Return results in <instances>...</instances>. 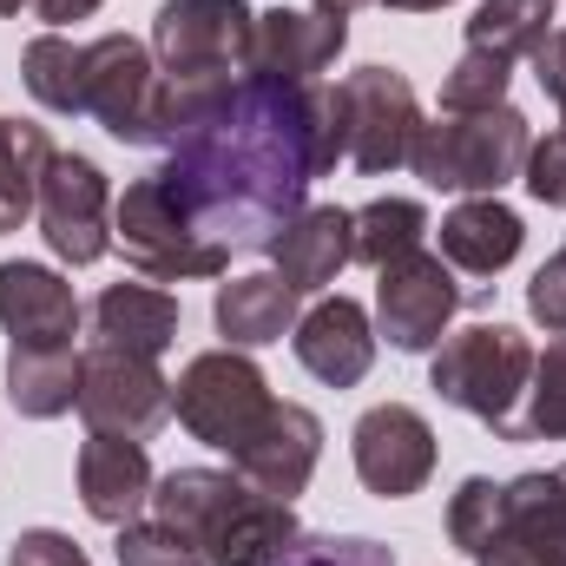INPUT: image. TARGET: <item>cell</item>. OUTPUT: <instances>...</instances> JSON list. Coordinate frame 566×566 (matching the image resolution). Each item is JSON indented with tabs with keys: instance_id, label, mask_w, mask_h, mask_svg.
Wrapping results in <instances>:
<instances>
[{
	"instance_id": "1",
	"label": "cell",
	"mask_w": 566,
	"mask_h": 566,
	"mask_svg": "<svg viewBox=\"0 0 566 566\" xmlns=\"http://www.w3.org/2000/svg\"><path fill=\"white\" fill-rule=\"evenodd\" d=\"M343 158V93L310 80L283 86L244 73L191 133L165 145L158 178L178 191L191 224L224 251H271L303 211L310 178H329Z\"/></svg>"
},
{
	"instance_id": "2",
	"label": "cell",
	"mask_w": 566,
	"mask_h": 566,
	"mask_svg": "<svg viewBox=\"0 0 566 566\" xmlns=\"http://www.w3.org/2000/svg\"><path fill=\"white\" fill-rule=\"evenodd\" d=\"M151 521H165L205 566H277L303 541L296 507L258 494L238 468H171L151 488Z\"/></svg>"
},
{
	"instance_id": "3",
	"label": "cell",
	"mask_w": 566,
	"mask_h": 566,
	"mask_svg": "<svg viewBox=\"0 0 566 566\" xmlns=\"http://www.w3.org/2000/svg\"><path fill=\"white\" fill-rule=\"evenodd\" d=\"M448 541L474 566H566V461L554 474H468L448 501Z\"/></svg>"
},
{
	"instance_id": "4",
	"label": "cell",
	"mask_w": 566,
	"mask_h": 566,
	"mask_svg": "<svg viewBox=\"0 0 566 566\" xmlns=\"http://www.w3.org/2000/svg\"><path fill=\"white\" fill-rule=\"evenodd\" d=\"M428 382L448 409H461L481 428H494L501 441H514L527 382H534V343L514 323H474V329H461L434 349Z\"/></svg>"
},
{
	"instance_id": "5",
	"label": "cell",
	"mask_w": 566,
	"mask_h": 566,
	"mask_svg": "<svg viewBox=\"0 0 566 566\" xmlns=\"http://www.w3.org/2000/svg\"><path fill=\"white\" fill-rule=\"evenodd\" d=\"M527 151H534L527 119L514 106H494V113H441V119H422V133L409 145V165L434 191L494 198L507 178H521Z\"/></svg>"
},
{
	"instance_id": "6",
	"label": "cell",
	"mask_w": 566,
	"mask_h": 566,
	"mask_svg": "<svg viewBox=\"0 0 566 566\" xmlns=\"http://www.w3.org/2000/svg\"><path fill=\"white\" fill-rule=\"evenodd\" d=\"M113 244H119L126 264L151 283L224 277V264H231V251L191 224V211L178 205V191H171L158 171H151V178H133L126 198L113 205Z\"/></svg>"
},
{
	"instance_id": "7",
	"label": "cell",
	"mask_w": 566,
	"mask_h": 566,
	"mask_svg": "<svg viewBox=\"0 0 566 566\" xmlns=\"http://www.w3.org/2000/svg\"><path fill=\"white\" fill-rule=\"evenodd\" d=\"M271 409H277V396L244 349H205L171 382V416L185 422V434L205 448H224V454H238Z\"/></svg>"
},
{
	"instance_id": "8",
	"label": "cell",
	"mask_w": 566,
	"mask_h": 566,
	"mask_svg": "<svg viewBox=\"0 0 566 566\" xmlns=\"http://www.w3.org/2000/svg\"><path fill=\"white\" fill-rule=\"evenodd\" d=\"M258 7L244 0H165L151 13V60L171 80H244Z\"/></svg>"
},
{
	"instance_id": "9",
	"label": "cell",
	"mask_w": 566,
	"mask_h": 566,
	"mask_svg": "<svg viewBox=\"0 0 566 566\" xmlns=\"http://www.w3.org/2000/svg\"><path fill=\"white\" fill-rule=\"evenodd\" d=\"M343 158L369 178L409 165V145L422 133V99L396 66H356L343 86Z\"/></svg>"
},
{
	"instance_id": "10",
	"label": "cell",
	"mask_w": 566,
	"mask_h": 566,
	"mask_svg": "<svg viewBox=\"0 0 566 566\" xmlns=\"http://www.w3.org/2000/svg\"><path fill=\"white\" fill-rule=\"evenodd\" d=\"M73 409L86 416V428L145 441L171 422V382H165L158 356L93 343V349H80V402Z\"/></svg>"
},
{
	"instance_id": "11",
	"label": "cell",
	"mask_w": 566,
	"mask_h": 566,
	"mask_svg": "<svg viewBox=\"0 0 566 566\" xmlns=\"http://www.w3.org/2000/svg\"><path fill=\"white\" fill-rule=\"evenodd\" d=\"M40 238L60 264H99L113 251V191L106 171L80 151H53L46 178H40Z\"/></svg>"
},
{
	"instance_id": "12",
	"label": "cell",
	"mask_w": 566,
	"mask_h": 566,
	"mask_svg": "<svg viewBox=\"0 0 566 566\" xmlns=\"http://www.w3.org/2000/svg\"><path fill=\"white\" fill-rule=\"evenodd\" d=\"M376 277H382L376 283V323H382L389 349H402V356H428L441 343V329L454 323V310L468 303V290L454 283V264L428 258V251L396 258Z\"/></svg>"
},
{
	"instance_id": "13",
	"label": "cell",
	"mask_w": 566,
	"mask_h": 566,
	"mask_svg": "<svg viewBox=\"0 0 566 566\" xmlns=\"http://www.w3.org/2000/svg\"><path fill=\"white\" fill-rule=\"evenodd\" d=\"M158 60L133 33L86 40V119H99L119 145H151V106H158Z\"/></svg>"
},
{
	"instance_id": "14",
	"label": "cell",
	"mask_w": 566,
	"mask_h": 566,
	"mask_svg": "<svg viewBox=\"0 0 566 566\" xmlns=\"http://www.w3.org/2000/svg\"><path fill=\"white\" fill-rule=\"evenodd\" d=\"M349 448H356V474H363V488L369 494H382V501H409V494H422L428 474H434V428H428L422 409H409V402H382V409H369L356 434H349Z\"/></svg>"
},
{
	"instance_id": "15",
	"label": "cell",
	"mask_w": 566,
	"mask_h": 566,
	"mask_svg": "<svg viewBox=\"0 0 566 566\" xmlns=\"http://www.w3.org/2000/svg\"><path fill=\"white\" fill-rule=\"evenodd\" d=\"M73 481H80V501H86V514H93L99 527H133L145 507H151V488H158V474H151V461H145V441L106 434V428H93V434L80 441Z\"/></svg>"
},
{
	"instance_id": "16",
	"label": "cell",
	"mask_w": 566,
	"mask_h": 566,
	"mask_svg": "<svg viewBox=\"0 0 566 566\" xmlns=\"http://www.w3.org/2000/svg\"><path fill=\"white\" fill-rule=\"evenodd\" d=\"M0 329L7 349H73L80 296L46 264H0Z\"/></svg>"
},
{
	"instance_id": "17",
	"label": "cell",
	"mask_w": 566,
	"mask_h": 566,
	"mask_svg": "<svg viewBox=\"0 0 566 566\" xmlns=\"http://www.w3.org/2000/svg\"><path fill=\"white\" fill-rule=\"evenodd\" d=\"M316 454H323V422L303 409V402H277L264 428L231 454V468L258 488V494H271V501H296L303 488H310V474H316Z\"/></svg>"
},
{
	"instance_id": "18",
	"label": "cell",
	"mask_w": 566,
	"mask_h": 566,
	"mask_svg": "<svg viewBox=\"0 0 566 566\" xmlns=\"http://www.w3.org/2000/svg\"><path fill=\"white\" fill-rule=\"evenodd\" d=\"M343 46H349V20L271 7V13H258V33H251V73L283 80V86H310L316 73L336 66Z\"/></svg>"
},
{
	"instance_id": "19",
	"label": "cell",
	"mask_w": 566,
	"mask_h": 566,
	"mask_svg": "<svg viewBox=\"0 0 566 566\" xmlns=\"http://www.w3.org/2000/svg\"><path fill=\"white\" fill-rule=\"evenodd\" d=\"M290 343H296V363L329 389H356L376 363V329L356 296H323L310 316H296Z\"/></svg>"
},
{
	"instance_id": "20",
	"label": "cell",
	"mask_w": 566,
	"mask_h": 566,
	"mask_svg": "<svg viewBox=\"0 0 566 566\" xmlns=\"http://www.w3.org/2000/svg\"><path fill=\"white\" fill-rule=\"evenodd\" d=\"M271 264H277V277L296 296L329 290V283L343 277V264H356V224H349V211L343 205H303L277 231Z\"/></svg>"
},
{
	"instance_id": "21",
	"label": "cell",
	"mask_w": 566,
	"mask_h": 566,
	"mask_svg": "<svg viewBox=\"0 0 566 566\" xmlns=\"http://www.w3.org/2000/svg\"><path fill=\"white\" fill-rule=\"evenodd\" d=\"M527 244L521 211H507L501 198H468L441 218V258L468 277H501Z\"/></svg>"
},
{
	"instance_id": "22",
	"label": "cell",
	"mask_w": 566,
	"mask_h": 566,
	"mask_svg": "<svg viewBox=\"0 0 566 566\" xmlns=\"http://www.w3.org/2000/svg\"><path fill=\"white\" fill-rule=\"evenodd\" d=\"M211 316H218L224 349H264V343H277L283 329H296V290L277 271H251V277L218 283Z\"/></svg>"
},
{
	"instance_id": "23",
	"label": "cell",
	"mask_w": 566,
	"mask_h": 566,
	"mask_svg": "<svg viewBox=\"0 0 566 566\" xmlns=\"http://www.w3.org/2000/svg\"><path fill=\"white\" fill-rule=\"evenodd\" d=\"M178 336V296L151 290V283H113L93 303V343L113 349H139V356H165Z\"/></svg>"
},
{
	"instance_id": "24",
	"label": "cell",
	"mask_w": 566,
	"mask_h": 566,
	"mask_svg": "<svg viewBox=\"0 0 566 566\" xmlns=\"http://www.w3.org/2000/svg\"><path fill=\"white\" fill-rule=\"evenodd\" d=\"M7 402L27 422H53L80 402V349H7Z\"/></svg>"
},
{
	"instance_id": "25",
	"label": "cell",
	"mask_w": 566,
	"mask_h": 566,
	"mask_svg": "<svg viewBox=\"0 0 566 566\" xmlns=\"http://www.w3.org/2000/svg\"><path fill=\"white\" fill-rule=\"evenodd\" d=\"M20 80L27 93L60 113V119H86V46L66 33H33L20 53Z\"/></svg>"
},
{
	"instance_id": "26",
	"label": "cell",
	"mask_w": 566,
	"mask_h": 566,
	"mask_svg": "<svg viewBox=\"0 0 566 566\" xmlns=\"http://www.w3.org/2000/svg\"><path fill=\"white\" fill-rule=\"evenodd\" d=\"M53 165V139L33 119H0V238L40 205V178Z\"/></svg>"
},
{
	"instance_id": "27",
	"label": "cell",
	"mask_w": 566,
	"mask_h": 566,
	"mask_svg": "<svg viewBox=\"0 0 566 566\" xmlns=\"http://www.w3.org/2000/svg\"><path fill=\"white\" fill-rule=\"evenodd\" d=\"M349 224H356V264H369V271H389L396 258L422 251L428 238V211L416 198H376V205L349 211Z\"/></svg>"
},
{
	"instance_id": "28",
	"label": "cell",
	"mask_w": 566,
	"mask_h": 566,
	"mask_svg": "<svg viewBox=\"0 0 566 566\" xmlns=\"http://www.w3.org/2000/svg\"><path fill=\"white\" fill-rule=\"evenodd\" d=\"M547 20H554L547 0H481L468 20V46L501 53V60H534V46L554 33Z\"/></svg>"
},
{
	"instance_id": "29",
	"label": "cell",
	"mask_w": 566,
	"mask_h": 566,
	"mask_svg": "<svg viewBox=\"0 0 566 566\" xmlns=\"http://www.w3.org/2000/svg\"><path fill=\"white\" fill-rule=\"evenodd\" d=\"M514 441H566V336L534 356V382H527Z\"/></svg>"
},
{
	"instance_id": "30",
	"label": "cell",
	"mask_w": 566,
	"mask_h": 566,
	"mask_svg": "<svg viewBox=\"0 0 566 566\" xmlns=\"http://www.w3.org/2000/svg\"><path fill=\"white\" fill-rule=\"evenodd\" d=\"M507 80H514V60L468 46L454 60V73L441 80V113H494V106H507Z\"/></svg>"
},
{
	"instance_id": "31",
	"label": "cell",
	"mask_w": 566,
	"mask_h": 566,
	"mask_svg": "<svg viewBox=\"0 0 566 566\" xmlns=\"http://www.w3.org/2000/svg\"><path fill=\"white\" fill-rule=\"evenodd\" d=\"M277 566H396V554L363 534H303Z\"/></svg>"
},
{
	"instance_id": "32",
	"label": "cell",
	"mask_w": 566,
	"mask_h": 566,
	"mask_svg": "<svg viewBox=\"0 0 566 566\" xmlns=\"http://www.w3.org/2000/svg\"><path fill=\"white\" fill-rule=\"evenodd\" d=\"M119 566H205L165 521H133L119 527Z\"/></svg>"
},
{
	"instance_id": "33",
	"label": "cell",
	"mask_w": 566,
	"mask_h": 566,
	"mask_svg": "<svg viewBox=\"0 0 566 566\" xmlns=\"http://www.w3.org/2000/svg\"><path fill=\"white\" fill-rule=\"evenodd\" d=\"M521 178H527V191L541 205H566V133H547V139L534 145L527 165H521Z\"/></svg>"
},
{
	"instance_id": "34",
	"label": "cell",
	"mask_w": 566,
	"mask_h": 566,
	"mask_svg": "<svg viewBox=\"0 0 566 566\" xmlns=\"http://www.w3.org/2000/svg\"><path fill=\"white\" fill-rule=\"evenodd\" d=\"M7 566H93V560H86V554H80V541H66L60 527H33V534H20V541H13Z\"/></svg>"
},
{
	"instance_id": "35",
	"label": "cell",
	"mask_w": 566,
	"mask_h": 566,
	"mask_svg": "<svg viewBox=\"0 0 566 566\" xmlns=\"http://www.w3.org/2000/svg\"><path fill=\"white\" fill-rule=\"evenodd\" d=\"M527 310H534V323H547L554 336H566V264L560 258H547L534 283H527Z\"/></svg>"
},
{
	"instance_id": "36",
	"label": "cell",
	"mask_w": 566,
	"mask_h": 566,
	"mask_svg": "<svg viewBox=\"0 0 566 566\" xmlns=\"http://www.w3.org/2000/svg\"><path fill=\"white\" fill-rule=\"evenodd\" d=\"M534 80L547 86L554 106H566V27H554V33L534 46Z\"/></svg>"
},
{
	"instance_id": "37",
	"label": "cell",
	"mask_w": 566,
	"mask_h": 566,
	"mask_svg": "<svg viewBox=\"0 0 566 566\" xmlns=\"http://www.w3.org/2000/svg\"><path fill=\"white\" fill-rule=\"evenodd\" d=\"M27 7H33V13H40V20H46L53 33H60L66 20H86V13H99L106 0H27Z\"/></svg>"
},
{
	"instance_id": "38",
	"label": "cell",
	"mask_w": 566,
	"mask_h": 566,
	"mask_svg": "<svg viewBox=\"0 0 566 566\" xmlns=\"http://www.w3.org/2000/svg\"><path fill=\"white\" fill-rule=\"evenodd\" d=\"M356 7H369V0H316V13H329V20H349Z\"/></svg>"
},
{
	"instance_id": "39",
	"label": "cell",
	"mask_w": 566,
	"mask_h": 566,
	"mask_svg": "<svg viewBox=\"0 0 566 566\" xmlns=\"http://www.w3.org/2000/svg\"><path fill=\"white\" fill-rule=\"evenodd\" d=\"M382 7H396V13H428V7H448V0H382Z\"/></svg>"
},
{
	"instance_id": "40",
	"label": "cell",
	"mask_w": 566,
	"mask_h": 566,
	"mask_svg": "<svg viewBox=\"0 0 566 566\" xmlns=\"http://www.w3.org/2000/svg\"><path fill=\"white\" fill-rule=\"evenodd\" d=\"M20 7H27V0H0V13H20Z\"/></svg>"
},
{
	"instance_id": "41",
	"label": "cell",
	"mask_w": 566,
	"mask_h": 566,
	"mask_svg": "<svg viewBox=\"0 0 566 566\" xmlns=\"http://www.w3.org/2000/svg\"><path fill=\"white\" fill-rule=\"evenodd\" d=\"M560 133H566V106H560Z\"/></svg>"
},
{
	"instance_id": "42",
	"label": "cell",
	"mask_w": 566,
	"mask_h": 566,
	"mask_svg": "<svg viewBox=\"0 0 566 566\" xmlns=\"http://www.w3.org/2000/svg\"><path fill=\"white\" fill-rule=\"evenodd\" d=\"M560 264H566V244H560Z\"/></svg>"
},
{
	"instance_id": "43",
	"label": "cell",
	"mask_w": 566,
	"mask_h": 566,
	"mask_svg": "<svg viewBox=\"0 0 566 566\" xmlns=\"http://www.w3.org/2000/svg\"><path fill=\"white\" fill-rule=\"evenodd\" d=\"M547 7H554V0H547Z\"/></svg>"
}]
</instances>
